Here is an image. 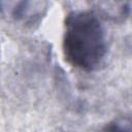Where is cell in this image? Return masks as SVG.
I'll use <instances>...</instances> for the list:
<instances>
[{"label": "cell", "mask_w": 132, "mask_h": 132, "mask_svg": "<svg viewBox=\"0 0 132 132\" xmlns=\"http://www.w3.org/2000/svg\"><path fill=\"white\" fill-rule=\"evenodd\" d=\"M62 51L68 64L85 72L98 70L104 64L107 38L105 29L95 12L76 10L66 15Z\"/></svg>", "instance_id": "obj_1"}, {"label": "cell", "mask_w": 132, "mask_h": 132, "mask_svg": "<svg viewBox=\"0 0 132 132\" xmlns=\"http://www.w3.org/2000/svg\"><path fill=\"white\" fill-rule=\"evenodd\" d=\"M3 7L11 18L26 27L38 25L45 16L48 8L47 0H3Z\"/></svg>", "instance_id": "obj_2"}, {"label": "cell", "mask_w": 132, "mask_h": 132, "mask_svg": "<svg viewBox=\"0 0 132 132\" xmlns=\"http://www.w3.org/2000/svg\"><path fill=\"white\" fill-rule=\"evenodd\" d=\"M97 11L105 18L117 21L129 15L128 0H90Z\"/></svg>", "instance_id": "obj_3"}, {"label": "cell", "mask_w": 132, "mask_h": 132, "mask_svg": "<svg viewBox=\"0 0 132 132\" xmlns=\"http://www.w3.org/2000/svg\"><path fill=\"white\" fill-rule=\"evenodd\" d=\"M129 1V10L130 12H132V0H128Z\"/></svg>", "instance_id": "obj_4"}]
</instances>
